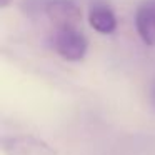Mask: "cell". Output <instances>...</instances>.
I'll return each instance as SVG.
<instances>
[{
    "label": "cell",
    "instance_id": "1",
    "mask_svg": "<svg viewBox=\"0 0 155 155\" xmlns=\"http://www.w3.org/2000/svg\"><path fill=\"white\" fill-rule=\"evenodd\" d=\"M54 47L62 58L78 62L87 54L88 42L77 27H58L54 34Z\"/></svg>",
    "mask_w": 155,
    "mask_h": 155
},
{
    "label": "cell",
    "instance_id": "2",
    "mask_svg": "<svg viewBox=\"0 0 155 155\" xmlns=\"http://www.w3.org/2000/svg\"><path fill=\"white\" fill-rule=\"evenodd\" d=\"M5 155H57L52 145L34 135H12L2 140Z\"/></svg>",
    "mask_w": 155,
    "mask_h": 155
},
{
    "label": "cell",
    "instance_id": "3",
    "mask_svg": "<svg viewBox=\"0 0 155 155\" xmlns=\"http://www.w3.org/2000/svg\"><path fill=\"white\" fill-rule=\"evenodd\" d=\"M47 17L58 27H77L82 18L78 5L72 0H50L45 5Z\"/></svg>",
    "mask_w": 155,
    "mask_h": 155
},
{
    "label": "cell",
    "instance_id": "4",
    "mask_svg": "<svg viewBox=\"0 0 155 155\" xmlns=\"http://www.w3.org/2000/svg\"><path fill=\"white\" fill-rule=\"evenodd\" d=\"M135 25L142 42L148 47H155V2H147L138 7Z\"/></svg>",
    "mask_w": 155,
    "mask_h": 155
},
{
    "label": "cell",
    "instance_id": "5",
    "mask_svg": "<svg viewBox=\"0 0 155 155\" xmlns=\"http://www.w3.org/2000/svg\"><path fill=\"white\" fill-rule=\"evenodd\" d=\"M88 24L95 32L102 35H108L117 28L115 14L105 5H94L88 12Z\"/></svg>",
    "mask_w": 155,
    "mask_h": 155
},
{
    "label": "cell",
    "instance_id": "6",
    "mask_svg": "<svg viewBox=\"0 0 155 155\" xmlns=\"http://www.w3.org/2000/svg\"><path fill=\"white\" fill-rule=\"evenodd\" d=\"M12 0H0V7H8Z\"/></svg>",
    "mask_w": 155,
    "mask_h": 155
},
{
    "label": "cell",
    "instance_id": "7",
    "mask_svg": "<svg viewBox=\"0 0 155 155\" xmlns=\"http://www.w3.org/2000/svg\"><path fill=\"white\" fill-rule=\"evenodd\" d=\"M153 102H155V94H153Z\"/></svg>",
    "mask_w": 155,
    "mask_h": 155
}]
</instances>
